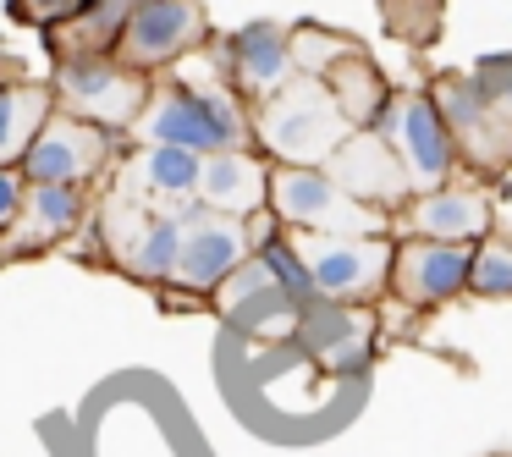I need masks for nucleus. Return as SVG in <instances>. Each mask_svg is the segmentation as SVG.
Returning a JSON list of instances; mask_svg holds the SVG:
<instances>
[{"instance_id":"aec40b11","label":"nucleus","mask_w":512,"mask_h":457,"mask_svg":"<svg viewBox=\"0 0 512 457\" xmlns=\"http://www.w3.org/2000/svg\"><path fill=\"white\" fill-rule=\"evenodd\" d=\"M50 116H56L50 78H23L12 89H0V166H23L28 144L39 138V127Z\"/></svg>"},{"instance_id":"f3484780","label":"nucleus","mask_w":512,"mask_h":457,"mask_svg":"<svg viewBox=\"0 0 512 457\" xmlns=\"http://www.w3.org/2000/svg\"><path fill=\"white\" fill-rule=\"evenodd\" d=\"M199 199L215 215L248 221L270 204V160L259 149H226V155H204L199 166Z\"/></svg>"},{"instance_id":"393cba45","label":"nucleus","mask_w":512,"mask_h":457,"mask_svg":"<svg viewBox=\"0 0 512 457\" xmlns=\"http://www.w3.org/2000/svg\"><path fill=\"white\" fill-rule=\"evenodd\" d=\"M78 6H83V0H6V17H12V23H23V28L50 34V28L67 23Z\"/></svg>"},{"instance_id":"5701e85b","label":"nucleus","mask_w":512,"mask_h":457,"mask_svg":"<svg viewBox=\"0 0 512 457\" xmlns=\"http://www.w3.org/2000/svg\"><path fill=\"white\" fill-rule=\"evenodd\" d=\"M468 298H485V303H507V298H512V237L490 232L485 243L474 248Z\"/></svg>"},{"instance_id":"cd10ccee","label":"nucleus","mask_w":512,"mask_h":457,"mask_svg":"<svg viewBox=\"0 0 512 457\" xmlns=\"http://www.w3.org/2000/svg\"><path fill=\"white\" fill-rule=\"evenodd\" d=\"M28 78V67L17 56H0V89H12V83H23Z\"/></svg>"},{"instance_id":"b1692460","label":"nucleus","mask_w":512,"mask_h":457,"mask_svg":"<svg viewBox=\"0 0 512 457\" xmlns=\"http://www.w3.org/2000/svg\"><path fill=\"white\" fill-rule=\"evenodd\" d=\"M391 34L402 39H435V23H441V0H380Z\"/></svg>"},{"instance_id":"1a4fd4ad","label":"nucleus","mask_w":512,"mask_h":457,"mask_svg":"<svg viewBox=\"0 0 512 457\" xmlns=\"http://www.w3.org/2000/svg\"><path fill=\"white\" fill-rule=\"evenodd\" d=\"M424 89H430L435 111L446 116V127H452L463 166H474L479 177L512 166V122L490 105L485 83H479L474 72H441V78L424 83Z\"/></svg>"},{"instance_id":"20e7f679","label":"nucleus","mask_w":512,"mask_h":457,"mask_svg":"<svg viewBox=\"0 0 512 457\" xmlns=\"http://www.w3.org/2000/svg\"><path fill=\"white\" fill-rule=\"evenodd\" d=\"M369 133H380L391 149H397L413 193L446 188V182L463 177L457 138H452V127H446V116L435 111L430 89H391V100L380 105V116H375Z\"/></svg>"},{"instance_id":"f257e3e1","label":"nucleus","mask_w":512,"mask_h":457,"mask_svg":"<svg viewBox=\"0 0 512 457\" xmlns=\"http://www.w3.org/2000/svg\"><path fill=\"white\" fill-rule=\"evenodd\" d=\"M127 138L133 144H171L188 155H226V149H254V111L199 50L171 72L149 78V100Z\"/></svg>"},{"instance_id":"412c9836","label":"nucleus","mask_w":512,"mask_h":457,"mask_svg":"<svg viewBox=\"0 0 512 457\" xmlns=\"http://www.w3.org/2000/svg\"><path fill=\"white\" fill-rule=\"evenodd\" d=\"M248 259H259V270L270 276V287H276V298H287L292 309H314V276H309V265H303V254H298V237L281 226V232H270L265 243L254 248Z\"/></svg>"},{"instance_id":"7ed1b4c3","label":"nucleus","mask_w":512,"mask_h":457,"mask_svg":"<svg viewBox=\"0 0 512 457\" xmlns=\"http://www.w3.org/2000/svg\"><path fill=\"white\" fill-rule=\"evenodd\" d=\"M270 215L309 237H391V215L347 199L325 166H270Z\"/></svg>"},{"instance_id":"bb28decb","label":"nucleus","mask_w":512,"mask_h":457,"mask_svg":"<svg viewBox=\"0 0 512 457\" xmlns=\"http://www.w3.org/2000/svg\"><path fill=\"white\" fill-rule=\"evenodd\" d=\"M23 199H28V177L17 166H0V232L17 221V210H23Z\"/></svg>"},{"instance_id":"2eb2a0df","label":"nucleus","mask_w":512,"mask_h":457,"mask_svg":"<svg viewBox=\"0 0 512 457\" xmlns=\"http://www.w3.org/2000/svg\"><path fill=\"white\" fill-rule=\"evenodd\" d=\"M325 177H331L347 199L369 204V210H386V215H397L402 204L413 199L397 149H391L380 133H369V127L364 133H347L342 144H336V155L325 160Z\"/></svg>"},{"instance_id":"ddd939ff","label":"nucleus","mask_w":512,"mask_h":457,"mask_svg":"<svg viewBox=\"0 0 512 457\" xmlns=\"http://www.w3.org/2000/svg\"><path fill=\"white\" fill-rule=\"evenodd\" d=\"M468 270H474V248L468 243H424V237H397L391 254V298L408 309L430 314L441 303L468 298Z\"/></svg>"},{"instance_id":"9d476101","label":"nucleus","mask_w":512,"mask_h":457,"mask_svg":"<svg viewBox=\"0 0 512 457\" xmlns=\"http://www.w3.org/2000/svg\"><path fill=\"white\" fill-rule=\"evenodd\" d=\"M204 56H210L215 72L248 100V111L298 78V67H292V34L281 23H270V17L243 23V28H232V34H215L210 45H204Z\"/></svg>"},{"instance_id":"6e6552de","label":"nucleus","mask_w":512,"mask_h":457,"mask_svg":"<svg viewBox=\"0 0 512 457\" xmlns=\"http://www.w3.org/2000/svg\"><path fill=\"white\" fill-rule=\"evenodd\" d=\"M122 144L127 138L105 133V127L83 122V116L56 111L45 127H39V138L28 144V155H23L17 171H23L28 182H78V188H105L111 166L122 160Z\"/></svg>"},{"instance_id":"a211bd4d","label":"nucleus","mask_w":512,"mask_h":457,"mask_svg":"<svg viewBox=\"0 0 512 457\" xmlns=\"http://www.w3.org/2000/svg\"><path fill=\"white\" fill-rule=\"evenodd\" d=\"M138 0H83L67 23H56L45 34L50 61H78V56H111L116 39H122L127 17H133Z\"/></svg>"},{"instance_id":"f03ea898","label":"nucleus","mask_w":512,"mask_h":457,"mask_svg":"<svg viewBox=\"0 0 512 457\" xmlns=\"http://www.w3.org/2000/svg\"><path fill=\"white\" fill-rule=\"evenodd\" d=\"M347 133L353 127L342 122L320 78H292L254 105V149L270 166H325Z\"/></svg>"},{"instance_id":"a878e982","label":"nucleus","mask_w":512,"mask_h":457,"mask_svg":"<svg viewBox=\"0 0 512 457\" xmlns=\"http://www.w3.org/2000/svg\"><path fill=\"white\" fill-rule=\"evenodd\" d=\"M474 78L485 83L490 105H496V111L512 122V50H501V56H485V61L474 67Z\"/></svg>"},{"instance_id":"4468645a","label":"nucleus","mask_w":512,"mask_h":457,"mask_svg":"<svg viewBox=\"0 0 512 457\" xmlns=\"http://www.w3.org/2000/svg\"><path fill=\"white\" fill-rule=\"evenodd\" d=\"M199 166H204V155H188V149H171V144H133L127 138L105 188L133 204H149V210H171L182 199H199Z\"/></svg>"},{"instance_id":"6ab92c4d","label":"nucleus","mask_w":512,"mask_h":457,"mask_svg":"<svg viewBox=\"0 0 512 457\" xmlns=\"http://www.w3.org/2000/svg\"><path fill=\"white\" fill-rule=\"evenodd\" d=\"M325 94L336 100V111H342V122L353 127V133H364V127H375V116H380V105L391 100V83H386V72L375 67V56H369L364 45L353 50V56H342L331 72H325Z\"/></svg>"},{"instance_id":"39448f33","label":"nucleus","mask_w":512,"mask_h":457,"mask_svg":"<svg viewBox=\"0 0 512 457\" xmlns=\"http://www.w3.org/2000/svg\"><path fill=\"white\" fill-rule=\"evenodd\" d=\"M298 237V254L314 276V298L331 309H369L391 292V254L397 237Z\"/></svg>"},{"instance_id":"f8f14e48","label":"nucleus","mask_w":512,"mask_h":457,"mask_svg":"<svg viewBox=\"0 0 512 457\" xmlns=\"http://www.w3.org/2000/svg\"><path fill=\"white\" fill-rule=\"evenodd\" d=\"M94 199L100 188H78V182H28V199L17 210V221L0 232V265L6 259H34L50 254V248L83 237L94 215Z\"/></svg>"},{"instance_id":"9b49d317","label":"nucleus","mask_w":512,"mask_h":457,"mask_svg":"<svg viewBox=\"0 0 512 457\" xmlns=\"http://www.w3.org/2000/svg\"><path fill=\"white\" fill-rule=\"evenodd\" d=\"M496 232V199L485 182H446V188L413 193L397 215H391V237H424V243H468L479 248Z\"/></svg>"},{"instance_id":"dca6fc26","label":"nucleus","mask_w":512,"mask_h":457,"mask_svg":"<svg viewBox=\"0 0 512 457\" xmlns=\"http://www.w3.org/2000/svg\"><path fill=\"white\" fill-rule=\"evenodd\" d=\"M248 259V232L232 215H210V221L182 232V259H177V281L160 292H193V298H215L226 276Z\"/></svg>"},{"instance_id":"0eeeda50","label":"nucleus","mask_w":512,"mask_h":457,"mask_svg":"<svg viewBox=\"0 0 512 457\" xmlns=\"http://www.w3.org/2000/svg\"><path fill=\"white\" fill-rule=\"evenodd\" d=\"M210 39H215V28L199 0H138L111 56L127 72H138V78H160L177 61L199 56Z\"/></svg>"},{"instance_id":"423d86ee","label":"nucleus","mask_w":512,"mask_h":457,"mask_svg":"<svg viewBox=\"0 0 512 457\" xmlns=\"http://www.w3.org/2000/svg\"><path fill=\"white\" fill-rule=\"evenodd\" d=\"M50 94H56V111L83 116L105 133L127 138L149 100V78L127 72L116 56H78V61H50Z\"/></svg>"},{"instance_id":"4be33fe9","label":"nucleus","mask_w":512,"mask_h":457,"mask_svg":"<svg viewBox=\"0 0 512 457\" xmlns=\"http://www.w3.org/2000/svg\"><path fill=\"white\" fill-rule=\"evenodd\" d=\"M287 34H292V67H298V78H325L336 61L358 50V39L336 34V28H320V23H298Z\"/></svg>"}]
</instances>
